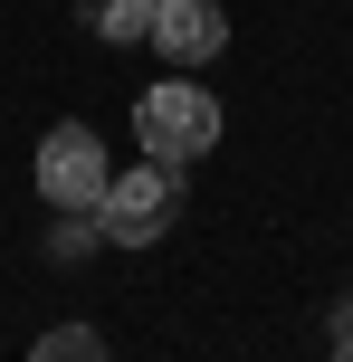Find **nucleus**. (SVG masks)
Instances as JSON below:
<instances>
[{"label":"nucleus","mask_w":353,"mask_h":362,"mask_svg":"<svg viewBox=\"0 0 353 362\" xmlns=\"http://www.w3.org/2000/svg\"><path fill=\"white\" fill-rule=\"evenodd\" d=\"M134 134H144V163H201L210 144H220V95H201V86H182V76H163V86L134 105Z\"/></svg>","instance_id":"1"},{"label":"nucleus","mask_w":353,"mask_h":362,"mask_svg":"<svg viewBox=\"0 0 353 362\" xmlns=\"http://www.w3.org/2000/svg\"><path fill=\"white\" fill-rule=\"evenodd\" d=\"M182 210V172L172 163H144V172H105V200H96V229L115 248H153Z\"/></svg>","instance_id":"2"},{"label":"nucleus","mask_w":353,"mask_h":362,"mask_svg":"<svg viewBox=\"0 0 353 362\" xmlns=\"http://www.w3.org/2000/svg\"><path fill=\"white\" fill-rule=\"evenodd\" d=\"M38 191H48V210H96V200H105V144H96L86 124H48Z\"/></svg>","instance_id":"3"},{"label":"nucleus","mask_w":353,"mask_h":362,"mask_svg":"<svg viewBox=\"0 0 353 362\" xmlns=\"http://www.w3.org/2000/svg\"><path fill=\"white\" fill-rule=\"evenodd\" d=\"M144 38L172 57V67H201V57L229 48V19H220V0H153V29Z\"/></svg>","instance_id":"4"},{"label":"nucleus","mask_w":353,"mask_h":362,"mask_svg":"<svg viewBox=\"0 0 353 362\" xmlns=\"http://www.w3.org/2000/svg\"><path fill=\"white\" fill-rule=\"evenodd\" d=\"M76 19H86L96 38H144L153 29V0H76Z\"/></svg>","instance_id":"5"},{"label":"nucleus","mask_w":353,"mask_h":362,"mask_svg":"<svg viewBox=\"0 0 353 362\" xmlns=\"http://www.w3.org/2000/svg\"><path fill=\"white\" fill-rule=\"evenodd\" d=\"M29 362H115V353H105V334H96V325H57V334H38Z\"/></svg>","instance_id":"6"},{"label":"nucleus","mask_w":353,"mask_h":362,"mask_svg":"<svg viewBox=\"0 0 353 362\" xmlns=\"http://www.w3.org/2000/svg\"><path fill=\"white\" fill-rule=\"evenodd\" d=\"M353 344V296H344V305H335V353Z\"/></svg>","instance_id":"7"},{"label":"nucleus","mask_w":353,"mask_h":362,"mask_svg":"<svg viewBox=\"0 0 353 362\" xmlns=\"http://www.w3.org/2000/svg\"><path fill=\"white\" fill-rule=\"evenodd\" d=\"M335 362H353V344H344V353H335Z\"/></svg>","instance_id":"8"}]
</instances>
